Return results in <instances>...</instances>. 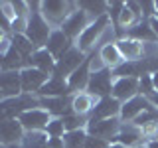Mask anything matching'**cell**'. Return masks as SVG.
I'll use <instances>...</instances> for the list:
<instances>
[{
    "instance_id": "6da1fadb",
    "label": "cell",
    "mask_w": 158,
    "mask_h": 148,
    "mask_svg": "<svg viewBox=\"0 0 158 148\" xmlns=\"http://www.w3.org/2000/svg\"><path fill=\"white\" fill-rule=\"evenodd\" d=\"M30 8V6H28ZM52 26L46 22V18L42 16V12H40V2L36 10L30 8V14H28V22H26V30H24V36H26L30 42L34 43V47L36 49H42L46 47L49 36H52Z\"/></svg>"
},
{
    "instance_id": "7a4b0ae2",
    "label": "cell",
    "mask_w": 158,
    "mask_h": 148,
    "mask_svg": "<svg viewBox=\"0 0 158 148\" xmlns=\"http://www.w3.org/2000/svg\"><path fill=\"white\" fill-rule=\"evenodd\" d=\"M40 99L36 95H22L18 97H8L0 101V121H8V118H18L22 113L30 111V109H38Z\"/></svg>"
},
{
    "instance_id": "3957f363",
    "label": "cell",
    "mask_w": 158,
    "mask_h": 148,
    "mask_svg": "<svg viewBox=\"0 0 158 148\" xmlns=\"http://www.w3.org/2000/svg\"><path fill=\"white\" fill-rule=\"evenodd\" d=\"M77 8L75 2H61V0H48V2H40V12L46 18L49 26H56L57 30L61 28V24L67 20V16Z\"/></svg>"
},
{
    "instance_id": "277c9868",
    "label": "cell",
    "mask_w": 158,
    "mask_h": 148,
    "mask_svg": "<svg viewBox=\"0 0 158 148\" xmlns=\"http://www.w3.org/2000/svg\"><path fill=\"white\" fill-rule=\"evenodd\" d=\"M109 22H111V20H109L107 14H105V16H101V18H97V20H93V22L85 28V32L75 39V47H79L85 56H89V53L93 51V47L97 46L99 38L103 36V32L107 30Z\"/></svg>"
},
{
    "instance_id": "5b68a950",
    "label": "cell",
    "mask_w": 158,
    "mask_h": 148,
    "mask_svg": "<svg viewBox=\"0 0 158 148\" xmlns=\"http://www.w3.org/2000/svg\"><path fill=\"white\" fill-rule=\"evenodd\" d=\"M113 71L107 67L99 69V71H91V77H89L87 83V93H91L93 97L103 99V97H111L113 93Z\"/></svg>"
},
{
    "instance_id": "8992f818",
    "label": "cell",
    "mask_w": 158,
    "mask_h": 148,
    "mask_svg": "<svg viewBox=\"0 0 158 148\" xmlns=\"http://www.w3.org/2000/svg\"><path fill=\"white\" fill-rule=\"evenodd\" d=\"M85 59H87V56L79 47H75V43H73V47L67 49V51L57 59L53 75H56V77H61V79H67L73 71H75V69H79V65H81Z\"/></svg>"
},
{
    "instance_id": "52a82bcc",
    "label": "cell",
    "mask_w": 158,
    "mask_h": 148,
    "mask_svg": "<svg viewBox=\"0 0 158 148\" xmlns=\"http://www.w3.org/2000/svg\"><path fill=\"white\" fill-rule=\"evenodd\" d=\"M91 22H93V18L89 16L85 10H81V8L77 6V8L67 16V20L61 24V28H59V30H61V32L73 42V39H77L83 32H85V28H87Z\"/></svg>"
},
{
    "instance_id": "ba28073f",
    "label": "cell",
    "mask_w": 158,
    "mask_h": 148,
    "mask_svg": "<svg viewBox=\"0 0 158 148\" xmlns=\"http://www.w3.org/2000/svg\"><path fill=\"white\" fill-rule=\"evenodd\" d=\"M121 126H123L121 118H103V121H91V118H89L85 130H87V134L103 138V140H107L109 144H111L113 138L118 134Z\"/></svg>"
},
{
    "instance_id": "9c48e42d",
    "label": "cell",
    "mask_w": 158,
    "mask_h": 148,
    "mask_svg": "<svg viewBox=\"0 0 158 148\" xmlns=\"http://www.w3.org/2000/svg\"><path fill=\"white\" fill-rule=\"evenodd\" d=\"M20 125L26 132H44L48 126V122L52 121V115L46 111V109H30V111L22 113L18 117Z\"/></svg>"
},
{
    "instance_id": "30bf717a",
    "label": "cell",
    "mask_w": 158,
    "mask_h": 148,
    "mask_svg": "<svg viewBox=\"0 0 158 148\" xmlns=\"http://www.w3.org/2000/svg\"><path fill=\"white\" fill-rule=\"evenodd\" d=\"M52 75H48V73L40 71L36 67H26L20 71V81H22V93H26V95H36L40 93V89L48 83V79Z\"/></svg>"
},
{
    "instance_id": "8fae6325",
    "label": "cell",
    "mask_w": 158,
    "mask_h": 148,
    "mask_svg": "<svg viewBox=\"0 0 158 148\" xmlns=\"http://www.w3.org/2000/svg\"><path fill=\"white\" fill-rule=\"evenodd\" d=\"M26 130L22 128L18 118H8V121H0V146L10 148L18 142H22Z\"/></svg>"
},
{
    "instance_id": "7c38bea8",
    "label": "cell",
    "mask_w": 158,
    "mask_h": 148,
    "mask_svg": "<svg viewBox=\"0 0 158 148\" xmlns=\"http://www.w3.org/2000/svg\"><path fill=\"white\" fill-rule=\"evenodd\" d=\"M118 51L125 61H140V59H146L148 53H146V43L142 42H136L132 38H121V39H115Z\"/></svg>"
},
{
    "instance_id": "4fadbf2b",
    "label": "cell",
    "mask_w": 158,
    "mask_h": 148,
    "mask_svg": "<svg viewBox=\"0 0 158 148\" xmlns=\"http://www.w3.org/2000/svg\"><path fill=\"white\" fill-rule=\"evenodd\" d=\"M150 109H154V105L150 103V99L148 97H142V95H136L132 97L131 101L123 103L121 107V121L123 122H132L138 115H142L144 111H150Z\"/></svg>"
},
{
    "instance_id": "5bb4252c",
    "label": "cell",
    "mask_w": 158,
    "mask_h": 148,
    "mask_svg": "<svg viewBox=\"0 0 158 148\" xmlns=\"http://www.w3.org/2000/svg\"><path fill=\"white\" fill-rule=\"evenodd\" d=\"M40 109H46L53 118H63L71 111V95L67 97H38Z\"/></svg>"
},
{
    "instance_id": "9a60e30c",
    "label": "cell",
    "mask_w": 158,
    "mask_h": 148,
    "mask_svg": "<svg viewBox=\"0 0 158 148\" xmlns=\"http://www.w3.org/2000/svg\"><path fill=\"white\" fill-rule=\"evenodd\" d=\"M136 95H140V93H138V79H135V77H118V79L113 81L111 97H115L118 103H127Z\"/></svg>"
},
{
    "instance_id": "2e32d148",
    "label": "cell",
    "mask_w": 158,
    "mask_h": 148,
    "mask_svg": "<svg viewBox=\"0 0 158 148\" xmlns=\"http://www.w3.org/2000/svg\"><path fill=\"white\" fill-rule=\"evenodd\" d=\"M121 107L123 103H118L115 97H103L97 101L93 113L89 115L91 121H103V118H118L121 117Z\"/></svg>"
},
{
    "instance_id": "e0dca14e",
    "label": "cell",
    "mask_w": 158,
    "mask_h": 148,
    "mask_svg": "<svg viewBox=\"0 0 158 148\" xmlns=\"http://www.w3.org/2000/svg\"><path fill=\"white\" fill-rule=\"evenodd\" d=\"M111 144H123L127 148H135V146L144 144V134H142V130L138 126H135L132 122H123L121 130L113 138Z\"/></svg>"
},
{
    "instance_id": "ac0fdd59",
    "label": "cell",
    "mask_w": 158,
    "mask_h": 148,
    "mask_svg": "<svg viewBox=\"0 0 158 148\" xmlns=\"http://www.w3.org/2000/svg\"><path fill=\"white\" fill-rule=\"evenodd\" d=\"M89 77H91V56H87V59L79 65V69H75V71L67 77V85H69L71 95H73V93L87 91Z\"/></svg>"
},
{
    "instance_id": "d6986e66",
    "label": "cell",
    "mask_w": 158,
    "mask_h": 148,
    "mask_svg": "<svg viewBox=\"0 0 158 148\" xmlns=\"http://www.w3.org/2000/svg\"><path fill=\"white\" fill-rule=\"evenodd\" d=\"M0 93L4 99L22 95L20 71H0Z\"/></svg>"
},
{
    "instance_id": "ffe728a7",
    "label": "cell",
    "mask_w": 158,
    "mask_h": 148,
    "mask_svg": "<svg viewBox=\"0 0 158 148\" xmlns=\"http://www.w3.org/2000/svg\"><path fill=\"white\" fill-rule=\"evenodd\" d=\"M97 101H99V99L93 97L91 93H87V91L73 93V95H71V111L75 113V115L87 117V115H91V113H93Z\"/></svg>"
},
{
    "instance_id": "44dd1931",
    "label": "cell",
    "mask_w": 158,
    "mask_h": 148,
    "mask_svg": "<svg viewBox=\"0 0 158 148\" xmlns=\"http://www.w3.org/2000/svg\"><path fill=\"white\" fill-rule=\"evenodd\" d=\"M71 47H73V42L61 32V30H53L52 36H49V39H48V43H46V49L56 59H59L67 49H71Z\"/></svg>"
},
{
    "instance_id": "7402d4cb",
    "label": "cell",
    "mask_w": 158,
    "mask_h": 148,
    "mask_svg": "<svg viewBox=\"0 0 158 148\" xmlns=\"http://www.w3.org/2000/svg\"><path fill=\"white\" fill-rule=\"evenodd\" d=\"M99 59H101V63L107 69H111V71H115L117 67H121L123 63H125V59H123L115 42H107L105 46H101V49H99Z\"/></svg>"
},
{
    "instance_id": "603a6c76",
    "label": "cell",
    "mask_w": 158,
    "mask_h": 148,
    "mask_svg": "<svg viewBox=\"0 0 158 148\" xmlns=\"http://www.w3.org/2000/svg\"><path fill=\"white\" fill-rule=\"evenodd\" d=\"M56 63H57V59L53 57L46 47L36 49V51L32 53V57H30V65L40 69V71H44V73H48V75H53V71H56Z\"/></svg>"
},
{
    "instance_id": "cb8c5ba5",
    "label": "cell",
    "mask_w": 158,
    "mask_h": 148,
    "mask_svg": "<svg viewBox=\"0 0 158 148\" xmlns=\"http://www.w3.org/2000/svg\"><path fill=\"white\" fill-rule=\"evenodd\" d=\"M67 95H71L67 79L56 77V75L49 77L48 83L40 89V93H38V97H67Z\"/></svg>"
},
{
    "instance_id": "d4e9b609",
    "label": "cell",
    "mask_w": 158,
    "mask_h": 148,
    "mask_svg": "<svg viewBox=\"0 0 158 148\" xmlns=\"http://www.w3.org/2000/svg\"><path fill=\"white\" fill-rule=\"evenodd\" d=\"M125 36L136 39V42H142V43H156V42H158V38H156V34L152 32V28H150V24H148V20H142V22H138L135 28L128 30Z\"/></svg>"
},
{
    "instance_id": "484cf974",
    "label": "cell",
    "mask_w": 158,
    "mask_h": 148,
    "mask_svg": "<svg viewBox=\"0 0 158 148\" xmlns=\"http://www.w3.org/2000/svg\"><path fill=\"white\" fill-rule=\"evenodd\" d=\"M10 148H48V134L46 132H26L22 142Z\"/></svg>"
},
{
    "instance_id": "4316f807",
    "label": "cell",
    "mask_w": 158,
    "mask_h": 148,
    "mask_svg": "<svg viewBox=\"0 0 158 148\" xmlns=\"http://www.w3.org/2000/svg\"><path fill=\"white\" fill-rule=\"evenodd\" d=\"M85 140H87V130H71L63 134V148H85Z\"/></svg>"
},
{
    "instance_id": "83f0119b",
    "label": "cell",
    "mask_w": 158,
    "mask_h": 148,
    "mask_svg": "<svg viewBox=\"0 0 158 148\" xmlns=\"http://www.w3.org/2000/svg\"><path fill=\"white\" fill-rule=\"evenodd\" d=\"M10 39H12V47H16L24 57H28V59H30V57H32V53L36 51L34 43L30 42V39L24 36V34H14V36L10 38Z\"/></svg>"
},
{
    "instance_id": "f1b7e54d",
    "label": "cell",
    "mask_w": 158,
    "mask_h": 148,
    "mask_svg": "<svg viewBox=\"0 0 158 148\" xmlns=\"http://www.w3.org/2000/svg\"><path fill=\"white\" fill-rule=\"evenodd\" d=\"M61 121H63V126H65V132H71V130L87 128L89 118L87 117H81V115H75V113H69V115H65Z\"/></svg>"
},
{
    "instance_id": "f546056e",
    "label": "cell",
    "mask_w": 158,
    "mask_h": 148,
    "mask_svg": "<svg viewBox=\"0 0 158 148\" xmlns=\"http://www.w3.org/2000/svg\"><path fill=\"white\" fill-rule=\"evenodd\" d=\"M77 6L81 8V10H85L93 20H97V18H101V16H105V14H107L109 4L107 2H79Z\"/></svg>"
},
{
    "instance_id": "4dcf8cb0",
    "label": "cell",
    "mask_w": 158,
    "mask_h": 148,
    "mask_svg": "<svg viewBox=\"0 0 158 148\" xmlns=\"http://www.w3.org/2000/svg\"><path fill=\"white\" fill-rule=\"evenodd\" d=\"M48 134V138H63V134H65V126H63V121L61 118H53L48 122L46 130H44Z\"/></svg>"
},
{
    "instance_id": "1f68e13d",
    "label": "cell",
    "mask_w": 158,
    "mask_h": 148,
    "mask_svg": "<svg viewBox=\"0 0 158 148\" xmlns=\"http://www.w3.org/2000/svg\"><path fill=\"white\" fill-rule=\"evenodd\" d=\"M138 93H140L142 97H148L150 99L152 95H154V85H152V75H142L140 79H138Z\"/></svg>"
},
{
    "instance_id": "d6a6232c",
    "label": "cell",
    "mask_w": 158,
    "mask_h": 148,
    "mask_svg": "<svg viewBox=\"0 0 158 148\" xmlns=\"http://www.w3.org/2000/svg\"><path fill=\"white\" fill-rule=\"evenodd\" d=\"M107 4H109V8H107V16H109V20L113 22V26H117L118 16H121L123 8H125V2H107Z\"/></svg>"
},
{
    "instance_id": "836d02e7",
    "label": "cell",
    "mask_w": 158,
    "mask_h": 148,
    "mask_svg": "<svg viewBox=\"0 0 158 148\" xmlns=\"http://www.w3.org/2000/svg\"><path fill=\"white\" fill-rule=\"evenodd\" d=\"M85 148H111V144H109L107 140H103V138H97V136H91V134H87Z\"/></svg>"
},
{
    "instance_id": "e575fe53",
    "label": "cell",
    "mask_w": 158,
    "mask_h": 148,
    "mask_svg": "<svg viewBox=\"0 0 158 148\" xmlns=\"http://www.w3.org/2000/svg\"><path fill=\"white\" fill-rule=\"evenodd\" d=\"M48 148H63V138H48Z\"/></svg>"
},
{
    "instance_id": "d590c367",
    "label": "cell",
    "mask_w": 158,
    "mask_h": 148,
    "mask_svg": "<svg viewBox=\"0 0 158 148\" xmlns=\"http://www.w3.org/2000/svg\"><path fill=\"white\" fill-rule=\"evenodd\" d=\"M148 24H150V28H152V32L156 34V38H158V18L154 16V18H150L148 20Z\"/></svg>"
},
{
    "instance_id": "8d00e7d4",
    "label": "cell",
    "mask_w": 158,
    "mask_h": 148,
    "mask_svg": "<svg viewBox=\"0 0 158 148\" xmlns=\"http://www.w3.org/2000/svg\"><path fill=\"white\" fill-rule=\"evenodd\" d=\"M152 85H154V91L158 93V71L152 73Z\"/></svg>"
},
{
    "instance_id": "74e56055",
    "label": "cell",
    "mask_w": 158,
    "mask_h": 148,
    "mask_svg": "<svg viewBox=\"0 0 158 148\" xmlns=\"http://www.w3.org/2000/svg\"><path fill=\"white\" fill-rule=\"evenodd\" d=\"M150 103H152V105H154V109L158 111V93H154V95L150 97Z\"/></svg>"
},
{
    "instance_id": "f35d334b",
    "label": "cell",
    "mask_w": 158,
    "mask_h": 148,
    "mask_svg": "<svg viewBox=\"0 0 158 148\" xmlns=\"http://www.w3.org/2000/svg\"><path fill=\"white\" fill-rule=\"evenodd\" d=\"M111 148H127V146H123V144H111Z\"/></svg>"
},
{
    "instance_id": "ab89813d",
    "label": "cell",
    "mask_w": 158,
    "mask_h": 148,
    "mask_svg": "<svg viewBox=\"0 0 158 148\" xmlns=\"http://www.w3.org/2000/svg\"><path fill=\"white\" fill-rule=\"evenodd\" d=\"M2 99H4V97H2V93H0V101H2Z\"/></svg>"
},
{
    "instance_id": "60d3db41",
    "label": "cell",
    "mask_w": 158,
    "mask_h": 148,
    "mask_svg": "<svg viewBox=\"0 0 158 148\" xmlns=\"http://www.w3.org/2000/svg\"><path fill=\"white\" fill-rule=\"evenodd\" d=\"M156 18H158V14H156Z\"/></svg>"
},
{
    "instance_id": "b9f144b4",
    "label": "cell",
    "mask_w": 158,
    "mask_h": 148,
    "mask_svg": "<svg viewBox=\"0 0 158 148\" xmlns=\"http://www.w3.org/2000/svg\"><path fill=\"white\" fill-rule=\"evenodd\" d=\"M0 148H4V146H0Z\"/></svg>"
}]
</instances>
